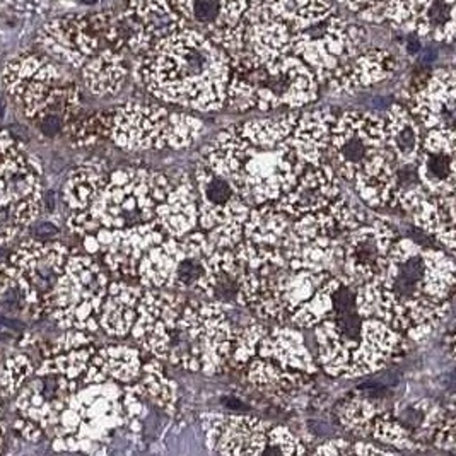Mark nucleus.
<instances>
[{
  "instance_id": "f257e3e1",
  "label": "nucleus",
  "mask_w": 456,
  "mask_h": 456,
  "mask_svg": "<svg viewBox=\"0 0 456 456\" xmlns=\"http://www.w3.org/2000/svg\"><path fill=\"white\" fill-rule=\"evenodd\" d=\"M144 55L138 72L162 100L193 108H217L226 100L229 59L200 31L181 28Z\"/></svg>"
},
{
  "instance_id": "f03ea898",
  "label": "nucleus",
  "mask_w": 456,
  "mask_h": 456,
  "mask_svg": "<svg viewBox=\"0 0 456 456\" xmlns=\"http://www.w3.org/2000/svg\"><path fill=\"white\" fill-rule=\"evenodd\" d=\"M40 166L0 132V241L14 238L36 215Z\"/></svg>"
},
{
  "instance_id": "7ed1b4c3",
  "label": "nucleus",
  "mask_w": 456,
  "mask_h": 456,
  "mask_svg": "<svg viewBox=\"0 0 456 456\" xmlns=\"http://www.w3.org/2000/svg\"><path fill=\"white\" fill-rule=\"evenodd\" d=\"M42 43L50 54L64 62L80 65L89 59L101 43L118 50L127 43L121 21L104 14L68 16L44 26Z\"/></svg>"
},
{
  "instance_id": "20e7f679",
  "label": "nucleus",
  "mask_w": 456,
  "mask_h": 456,
  "mask_svg": "<svg viewBox=\"0 0 456 456\" xmlns=\"http://www.w3.org/2000/svg\"><path fill=\"white\" fill-rule=\"evenodd\" d=\"M107 279L95 262L76 258L59 277L54 289L55 315L64 327L96 328L103 309Z\"/></svg>"
},
{
  "instance_id": "39448f33",
  "label": "nucleus",
  "mask_w": 456,
  "mask_h": 456,
  "mask_svg": "<svg viewBox=\"0 0 456 456\" xmlns=\"http://www.w3.org/2000/svg\"><path fill=\"white\" fill-rule=\"evenodd\" d=\"M183 21L193 24L217 47L236 52L244 47L250 0H169Z\"/></svg>"
},
{
  "instance_id": "423d86ee",
  "label": "nucleus",
  "mask_w": 456,
  "mask_h": 456,
  "mask_svg": "<svg viewBox=\"0 0 456 456\" xmlns=\"http://www.w3.org/2000/svg\"><path fill=\"white\" fill-rule=\"evenodd\" d=\"M56 71L38 56H19L7 65L6 83L11 95L30 116L48 115L52 108L67 109L72 95L56 85Z\"/></svg>"
},
{
  "instance_id": "0eeeda50",
  "label": "nucleus",
  "mask_w": 456,
  "mask_h": 456,
  "mask_svg": "<svg viewBox=\"0 0 456 456\" xmlns=\"http://www.w3.org/2000/svg\"><path fill=\"white\" fill-rule=\"evenodd\" d=\"M64 262L65 248L59 244L26 243L12 256V270L6 280L18 286L19 296L31 308L43 309L62 275Z\"/></svg>"
},
{
  "instance_id": "6e6552de",
  "label": "nucleus",
  "mask_w": 456,
  "mask_h": 456,
  "mask_svg": "<svg viewBox=\"0 0 456 456\" xmlns=\"http://www.w3.org/2000/svg\"><path fill=\"white\" fill-rule=\"evenodd\" d=\"M121 26L128 47L145 54L164 36L186 28V23L168 0H128Z\"/></svg>"
},
{
  "instance_id": "1a4fd4ad",
  "label": "nucleus",
  "mask_w": 456,
  "mask_h": 456,
  "mask_svg": "<svg viewBox=\"0 0 456 456\" xmlns=\"http://www.w3.org/2000/svg\"><path fill=\"white\" fill-rule=\"evenodd\" d=\"M337 188L332 183L330 168H311L297 185L292 186V193L287 197L291 203L289 212L303 214L309 210H318L320 207L327 205L335 197Z\"/></svg>"
},
{
  "instance_id": "9d476101",
  "label": "nucleus",
  "mask_w": 456,
  "mask_h": 456,
  "mask_svg": "<svg viewBox=\"0 0 456 456\" xmlns=\"http://www.w3.org/2000/svg\"><path fill=\"white\" fill-rule=\"evenodd\" d=\"M386 243L383 238H376L373 231H361L359 234L350 239L347 246V265L361 279H373L385 265L383 248Z\"/></svg>"
},
{
  "instance_id": "9b49d317",
  "label": "nucleus",
  "mask_w": 456,
  "mask_h": 456,
  "mask_svg": "<svg viewBox=\"0 0 456 456\" xmlns=\"http://www.w3.org/2000/svg\"><path fill=\"white\" fill-rule=\"evenodd\" d=\"M124 76V64L113 48L104 50L85 67V80L91 85L92 91L100 92V95L116 91Z\"/></svg>"
},
{
  "instance_id": "f8f14e48",
  "label": "nucleus",
  "mask_w": 456,
  "mask_h": 456,
  "mask_svg": "<svg viewBox=\"0 0 456 456\" xmlns=\"http://www.w3.org/2000/svg\"><path fill=\"white\" fill-rule=\"evenodd\" d=\"M137 294L133 289H127L124 286H113V292L109 296L108 303L104 304L101 323L104 330L112 335H124L127 332L133 318V303H136Z\"/></svg>"
},
{
  "instance_id": "ddd939ff",
  "label": "nucleus",
  "mask_w": 456,
  "mask_h": 456,
  "mask_svg": "<svg viewBox=\"0 0 456 456\" xmlns=\"http://www.w3.org/2000/svg\"><path fill=\"white\" fill-rule=\"evenodd\" d=\"M397 115L392 116L386 130V145H390L398 157L405 161L412 160L419 149V130L414 120L402 112L400 108H395Z\"/></svg>"
},
{
  "instance_id": "4468645a",
  "label": "nucleus",
  "mask_w": 456,
  "mask_h": 456,
  "mask_svg": "<svg viewBox=\"0 0 456 456\" xmlns=\"http://www.w3.org/2000/svg\"><path fill=\"white\" fill-rule=\"evenodd\" d=\"M101 176L92 169H83L76 173L65 186V200L74 210H83L89 202L95 200L100 193Z\"/></svg>"
},
{
  "instance_id": "2eb2a0df",
  "label": "nucleus",
  "mask_w": 456,
  "mask_h": 456,
  "mask_svg": "<svg viewBox=\"0 0 456 456\" xmlns=\"http://www.w3.org/2000/svg\"><path fill=\"white\" fill-rule=\"evenodd\" d=\"M453 149L445 150V148L436 149L431 156H426V176L431 183L453 181Z\"/></svg>"
},
{
  "instance_id": "dca6fc26",
  "label": "nucleus",
  "mask_w": 456,
  "mask_h": 456,
  "mask_svg": "<svg viewBox=\"0 0 456 456\" xmlns=\"http://www.w3.org/2000/svg\"><path fill=\"white\" fill-rule=\"evenodd\" d=\"M31 369V364L28 362L24 357H18V359H12L9 362V366H7V371H6V376H4V386H6L9 392L12 390H16L19 386V383L24 380V376H26V373H30Z\"/></svg>"
},
{
  "instance_id": "f3484780",
  "label": "nucleus",
  "mask_w": 456,
  "mask_h": 456,
  "mask_svg": "<svg viewBox=\"0 0 456 456\" xmlns=\"http://www.w3.org/2000/svg\"><path fill=\"white\" fill-rule=\"evenodd\" d=\"M62 128V116L56 113H48L42 116V132L47 137H55Z\"/></svg>"
},
{
  "instance_id": "a211bd4d",
  "label": "nucleus",
  "mask_w": 456,
  "mask_h": 456,
  "mask_svg": "<svg viewBox=\"0 0 456 456\" xmlns=\"http://www.w3.org/2000/svg\"><path fill=\"white\" fill-rule=\"evenodd\" d=\"M59 233V229L54 226V224L50 222H42L36 226L35 229V236L36 238H43V239H48V238H54Z\"/></svg>"
},
{
  "instance_id": "6ab92c4d",
  "label": "nucleus",
  "mask_w": 456,
  "mask_h": 456,
  "mask_svg": "<svg viewBox=\"0 0 456 456\" xmlns=\"http://www.w3.org/2000/svg\"><path fill=\"white\" fill-rule=\"evenodd\" d=\"M44 200L48 203V210H54L55 209V198H54V193H47V197H44Z\"/></svg>"
},
{
  "instance_id": "aec40b11",
  "label": "nucleus",
  "mask_w": 456,
  "mask_h": 456,
  "mask_svg": "<svg viewBox=\"0 0 456 456\" xmlns=\"http://www.w3.org/2000/svg\"><path fill=\"white\" fill-rule=\"evenodd\" d=\"M84 4H88V6H92V4H96L97 0H83Z\"/></svg>"
},
{
  "instance_id": "412c9836",
  "label": "nucleus",
  "mask_w": 456,
  "mask_h": 456,
  "mask_svg": "<svg viewBox=\"0 0 456 456\" xmlns=\"http://www.w3.org/2000/svg\"><path fill=\"white\" fill-rule=\"evenodd\" d=\"M0 443H2V427H0Z\"/></svg>"
}]
</instances>
